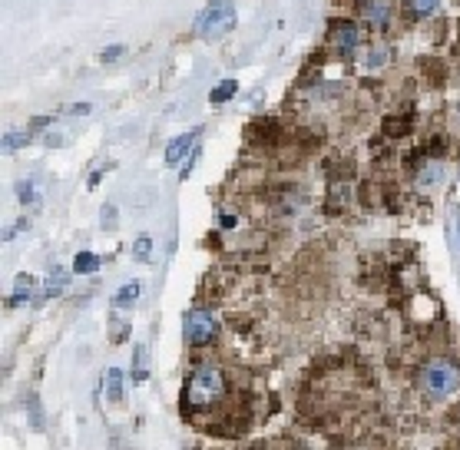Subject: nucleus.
Segmentation results:
<instances>
[{"label":"nucleus","instance_id":"1","mask_svg":"<svg viewBox=\"0 0 460 450\" xmlns=\"http://www.w3.org/2000/svg\"><path fill=\"white\" fill-rule=\"evenodd\" d=\"M222 394H225V374L215 364L199 368L189 378V384H185V404L195 410H205V408H212V404H219Z\"/></svg>","mask_w":460,"mask_h":450},{"label":"nucleus","instance_id":"2","mask_svg":"<svg viewBox=\"0 0 460 450\" xmlns=\"http://www.w3.org/2000/svg\"><path fill=\"white\" fill-rule=\"evenodd\" d=\"M457 381H460L457 364L447 361V358L427 361L418 374V384L424 388V394H430V398H450V394L457 391Z\"/></svg>","mask_w":460,"mask_h":450},{"label":"nucleus","instance_id":"3","mask_svg":"<svg viewBox=\"0 0 460 450\" xmlns=\"http://www.w3.org/2000/svg\"><path fill=\"white\" fill-rule=\"evenodd\" d=\"M232 27H236V4L232 0H212L199 13V21H195V30L202 33V37H222Z\"/></svg>","mask_w":460,"mask_h":450},{"label":"nucleus","instance_id":"4","mask_svg":"<svg viewBox=\"0 0 460 450\" xmlns=\"http://www.w3.org/2000/svg\"><path fill=\"white\" fill-rule=\"evenodd\" d=\"M183 335L192 348H205V345H212L215 335H219V321H215V315L209 308H192V311L183 318Z\"/></svg>","mask_w":460,"mask_h":450},{"label":"nucleus","instance_id":"5","mask_svg":"<svg viewBox=\"0 0 460 450\" xmlns=\"http://www.w3.org/2000/svg\"><path fill=\"white\" fill-rule=\"evenodd\" d=\"M361 13L368 17V23L371 27H388V21H391V4L388 0H364L361 4Z\"/></svg>","mask_w":460,"mask_h":450},{"label":"nucleus","instance_id":"6","mask_svg":"<svg viewBox=\"0 0 460 450\" xmlns=\"http://www.w3.org/2000/svg\"><path fill=\"white\" fill-rule=\"evenodd\" d=\"M331 43H335L338 50H355L358 47V27L348 21H341L331 27Z\"/></svg>","mask_w":460,"mask_h":450},{"label":"nucleus","instance_id":"7","mask_svg":"<svg viewBox=\"0 0 460 450\" xmlns=\"http://www.w3.org/2000/svg\"><path fill=\"white\" fill-rule=\"evenodd\" d=\"M195 136H199V133H183V136H176L173 143L166 146V163H169V166L179 163V159H183V156L195 146Z\"/></svg>","mask_w":460,"mask_h":450},{"label":"nucleus","instance_id":"8","mask_svg":"<svg viewBox=\"0 0 460 450\" xmlns=\"http://www.w3.org/2000/svg\"><path fill=\"white\" fill-rule=\"evenodd\" d=\"M33 288H37V278H30V275H17V278H13V295H11V308L23 305V301H30Z\"/></svg>","mask_w":460,"mask_h":450},{"label":"nucleus","instance_id":"9","mask_svg":"<svg viewBox=\"0 0 460 450\" xmlns=\"http://www.w3.org/2000/svg\"><path fill=\"white\" fill-rule=\"evenodd\" d=\"M103 388H106V398H110V400L123 398V371H120V368L106 371V374H103Z\"/></svg>","mask_w":460,"mask_h":450},{"label":"nucleus","instance_id":"10","mask_svg":"<svg viewBox=\"0 0 460 450\" xmlns=\"http://www.w3.org/2000/svg\"><path fill=\"white\" fill-rule=\"evenodd\" d=\"M96 268H100V255H93V252H80L73 258V272L76 275H93Z\"/></svg>","mask_w":460,"mask_h":450},{"label":"nucleus","instance_id":"11","mask_svg":"<svg viewBox=\"0 0 460 450\" xmlns=\"http://www.w3.org/2000/svg\"><path fill=\"white\" fill-rule=\"evenodd\" d=\"M139 295H143V285H139V282H126V285L120 288V292H116V305H120V308L133 305V301H136Z\"/></svg>","mask_w":460,"mask_h":450},{"label":"nucleus","instance_id":"12","mask_svg":"<svg viewBox=\"0 0 460 450\" xmlns=\"http://www.w3.org/2000/svg\"><path fill=\"white\" fill-rule=\"evenodd\" d=\"M17 199H21L23 205H37L40 202V189H37L30 179H23V183H17Z\"/></svg>","mask_w":460,"mask_h":450},{"label":"nucleus","instance_id":"13","mask_svg":"<svg viewBox=\"0 0 460 450\" xmlns=\"http://www.w3.org/2000/svg\"><path fill=\"white\" fill-rule=\"evenodd\" d=\"M236 90H238V83H236V80H222V83H219V86L212 90V96H209V100H212V103H229L232 96H236Z\"/></svg>","mask_w":460,"mask_h":450},{"label":"nucleus","instance_id":"14","mask_svg":"<svg viewBox=\"0 0 460 450\" xmlns=\"http://www.w3.org/2000/svg\"><path fill=\"white\" fill-rule=\"evenodd\" d=\"M133 255L139 258V262H149V258H153V238H149V236H139V238H136Z\"/></svg>","mask_w":460,"mask_h":450},{"label":"nucleus","instance_id":"15","mask_svg":"<svg viewBox=\"0 0 460 450\" xmlns=\"http://www.w3.org/2000/svg\"><path fill=\"white\" fill-rule=\"evenodd\" d=\"M63 288H67V275H63V272H53V275L47 278V288H43V295L53 298V295H60Z\"/></svg>","mask_w":460,"mask_h":450},{"label":"nucleus","instance_id":"16","mask_svg":"<svg viewBox=\"0 0 460 450\" xmlns=\"http://www.w3.org/2000/svg\"><path fill=\"white\" fill-rule=\"evenodd\" d=\"M437 7L440 0H410V13H418V17H430Z\"/></svg>","mask_w":460,"mask_h":450},{"label":"nucleus","instance_id":"17","mask_svg":"<svg viewBox=\"0 0 460 450\" xmlns=\"http://www.w3.org/2000/svg\"><path fill=\"white\" fill-rule=\"evenodd\" d=\"M27 139H30V133H7L4 136V153H17Z\"/></svg>","mask_w":460,"mask_h":450},{"label":"nucleus","instance_id":"18","mask_svg":"<svg viewBox=\"0 0 460 450\" xmlns=\"http://www.w3.org/2000/svg\"><path fill=\"white\" fill-rule=\"evenodd\" d=\"M133 374H136V381H146V374H149V368H146V348H136V354H133Z\"/></svg>","mask_w":460,"mask_h":450},{"label":"nucleus","instance_id":"19","mask_svg":"<svg viewBox=\"0 0 460 450\" xmlns=\"http://www.w3.org/2000/svg\"><path fill=\"white\" fill-rule=\"evenodd\" d=\"M437 179H440V166H430V169L420 173V185H434Z\"/></svg>","mask_w":460,"mask_h":450},{"label":"nucleus","instance_id":"20","mask_svg":"<svg viewBox=\"0 0 460 450\" xmlns=\"http://www.w3.org/2000/svg\"><path fill=\"white\" fill-rule=\"evenodd\" d=\"M100 222L106 225V229H113V225H116V205H103V212H100Z\"/></svg>","mask_w":460,"mask_h":450},{"label":"nucleus","instance_id":"21","mask_svg":"<svg viewBox=\"0 0 460 450\" xmlns=\"http://www.w3.org/2000/svg\"><path fill=\"white\" fill-rule=\"evenodd\" d=\"M408 129H410V123H408V120H388V133H391V136L408 133Z\"/></svg>","mask_w":460,"mask_h":450},{"label":"nucleus","instance_id":"22","mask_svg":"<svg viewBox=\"0 0 460 450\" xmlns=\"http://www.w3.org/2000/svg\"><path fill=\"white\" fill-rule=\"evenodd\" d=\"M30 410H33V427L43 430V417H40V404H37V398L30 400Z\"/></svg>","mask_w":460,"mask_h":450},{"label":"nucleus","instance_id":"23","mask_svg":"<svg viewBox=\"0 0 460 450\" xmlns=\"http://www.w3.org/2000/svg\"><path fill=\"white\" fill-rule=\"evenodd\" d=\"M23 229H27V222H17L13 229H7V232H4V242H11V238H17V236L23 232Z\"/></svg>","mask_w":460,"mask_h":450},{"label":"nucleus","instance_id":"24","mask_svg":"<svg viewBox=\"0 0 460 450\" xmlns=\"http://www.w3.org/2000/svg\"><path fill=\"white\" fill-rule=\"evenodd\" d=\"M120 53H123V47H113V50H103V53H100V60H103V63H110V60H116Z\"/></svg>","mask_w":460,"mask_h":450},{"label":"nucleus","instance_id":"25","mask_svg":"<svg viewBox=\"0 0 460 450\" xmlns=\"http://www.w3.org/2000/svg\"><path fill=\"white\" fill-rule=\"evenodd\" d=\"M457 229H460V225H457Z\"/></svg>","mask_w":460,"mask_h":450}]
</instances>
